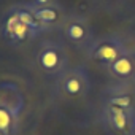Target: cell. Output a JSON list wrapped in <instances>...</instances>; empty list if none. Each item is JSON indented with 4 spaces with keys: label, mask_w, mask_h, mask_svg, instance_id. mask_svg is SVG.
Instances as JSON below:
<instances>
[{
    "label": "cell",
    "mask_w": 135,
    "mask_h": 135,
    "mask_svg": "<svg viewBox=\"0 0 135 135\" xmlns=\"http://www.w3.org/2000/svg\"><path fill=\"white\" fill-rule=\"evenodd\" d=\"M21 126V114L0 105V135H18Z\"/></svg>",
    "instance_id": "11"
},
{
    "label": "cell",
    "mask_w": 135,
    "mask_h": 135,
    "mask_svg": "<svg viewBox=\"0 0 135 135\" xmlns=\"http://www.w3.org/2000/svg\"><path fill=\"white\" fill-rule=\"evenodd\" d=\"M45 32H48V29L27 2L10 7L0 22V35L13 46H22Z\"/></svg>",
    "instance_id": "1"
},
{
    "label": "cell",
    "mask_w": 135,
    "mask_h": 135,
    "mask_svg": "<svg viewBox=\"0 0 135 135\" xmlns=\"http://www.w3.org/2000/svg\"><path fill=\"white\" fill-rule=\"evenodd\" d=\"M103 105L118 107L135 113V83H116L108 86L103 94Z\"/></svg>",
    "instance_id": "7"
},
{
    "label": "cell",
    "mask_w": 135,
    "mask_h": 135,
    "mask_svg": "<svg viewBox=\"0 0 135 135\" xmlns=\"http://www.w3.org/2000/svg\"><path fill=\"white\" fill-rule=\"evenodd\" d=\"M107 72L119 83H135V51L127 48L116 60H113Z\"/></svg>",
    "instance_id": "8"
},
{
    "label": "cell",
    "mask_w": 135,
    "mask_h": 135,
    "mask_svg": "<svg viewBox=\"0 0 135 135\" xmlns=\"http://www.w3.org/2000/svg\"><path fill=\"white\" fill-rule=\"evenodd\" d=\"M127 49L124 40L116 35V33H108V35H102L92 40V43L88 46V49L84 51L88 59L99 62L105 67H108L113 60H116L124 51Z\"/></svg>",
    "instance_id": "5"
},
{
    "label": "cell",
    "mask_w": 135,
    "mask_h": 135,
    "mask_svg": "<svg viewBox=\"0 0 135 135\" xmlns=\"http://www.w3.org/2000/svg\"><path fill=\"white\" fill-rule=\"evenodd\" d=\"M35 15L38 16L41 24L48 29V32L60 30L64 21L69 16V13H67V10L64 8V5L60 2L56 3V5L45 7V8H38V10H35Z\"/></svg>",
    "instance_id": "9"
},
{
    "label": "cell",
    "mask_w": 135,
    "mask_h": 135,
    "mask_svg": "<svg viewBox=\"0 0 135 135\" xmlns=\"http://www.w3.org/2000/svg\"><path fill=\"white\" fill-rule=\"evenodd\" d=\"M100 122L111 135H135V113L111 105H102Z\"/></svg>",
    "instance_id": "6"
},
{
    "label": "cell",
    "mask_w": 135,
    "mask_h": 135,
    "mask_svg": "<svg viewBox=\"0 0 135 135\" xmlns=\"http://www.w3.org/2000/svg\"><path fill=\"white\" fill-rule=\"evenodd\" d=\"M24 103H26L24 94L16 83H11V81L0 83V105L21 114L24 110Z\"/></svg>",
    "instance_id": "10"
},
{
    "label": "cell",
    "mask_w": 135,
    "mask_h": 135,
    "mask_svg": "<svg viewBox=\"0 0 135 135\" xmlns=\"http://www.w3.org/2000/svg\"><path fill=\"white\" fill-rule=\"evenodd\" d=\"M133 51H135V38H133Z\"/></svg>",
    "instance_id": "13"
},
{
    "label": "cell",
    "mask_w": 135,
    "mask_h": 135,
    "mask_svg": "<svg viewBox=\"0 0 135 135\" xmlns=\"http://www.w3.org/2000/svg\"><path fill=\"white\" fill-rule=\"evenodd\" d=\"M69 52L57 40H43L35 52L37 69L46 76H59L69 69Z\"/></svg>",
    "instance_id": "2"
},
{
    "label": "cell",
    "mask_w": 135,
    "mask_h": 135,
    "mask_svg": "<svg viewBox=\"0 0 135 135\" xmlns=\"http://www.w3.org/2000/svg\"><path fill=\"white\" fill-rule=\"evenodd\" d=\"M60 33L70 46L84 49V51L95 38L89 19L86 16L76 15V13H69V16H67V19L64 21V24L60 27Z\"/></svg>",
    "instance_id": "4"
},
{
    "label": "cell",
    "mask_w": 135,
    "mask_h": 135,
    "mask_svg": "<svg viewBox=\"0 0 135 135\" xmlns=\"http://www.w3.org/2000/svg\"><path fill=\"white\" fill-rule=\"evenodd\" d=\"M27 3L33 10H38V8H45V7H49V5H56V3H59V0H29Z\"/></svg>",
    "instance_id": "12"
},
{
    "label": "cell",
    "mask_w": 135,
    "mask_h": 135,
    "mask_svg": "<svg viewBox=\"0 0 135 135\" xmlns=\"http://www.w3.org/2000/svg\"><path fill=\"white\" fill-rule=\"evenodd\" d=\"M91 91V78L84 65L69 67L56 78V92L64 100L84 99Z\"/></svg>",
    "instance_id": "3"
}]
</instances>
